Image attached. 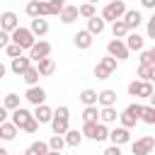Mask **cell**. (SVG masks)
<instances>
[{"label":"cell","mask_w":155,"mask_h":155,"mask_svg":"<svg viewBox=\"0 0 155 155\" xmlns=\"http://www.w3.org/2000/svg\"><path fill=\"white\" fill-rule=\"evenodd\" d=\"M145 29H148V39H155V15L148 19V27Z\"/></svg>","instance_id":"obj_42"},{"label":"cell","mask_w":155,"mask_h":155,"mask_svg":"<svg viewBox=\"0 0 155 155\" xmlns=\"http://www.w3.org/2000/svg\"><path fill=\"white\" fill-rule=\"evenodd\" d=\"M0 140H2V133H0Z\"/></svg>","instance_id":"obj_54"},{"label":"cell","mask_w":155,"mask_h":155,"mask_svg":"<svg viewBox=\"0 0 155 155\" xmlns=\"http://www.w3.org/2000/svg\"><path fill=\"white\" fill-rule=\"evenodd\" d=\"M2 107H5L7 111H15V109H19V94H15V92L5 94V97H2Z\"/></svg>","instance_id":"obj_30"},{"label":"cell","mask_w":155,"mask_h":155,"mask_svg":"<svg viewBox=\"0 0 155 155\" xmlns=\"http://www.w3.org/2000/svg\"><path fill=\"white\" fill-rule=\"evenodd\" d=\"M111 34H114V39H119V41H124V39L128 36V29H126V24H124L121 19H116V22L111 24Z\"/></svg>","instance_id":"obj_28"},{"label":"cell","mask_w":155,"mask_h":155,"mask_svg":"<svg viewBox=\"0 0 155 155\" xmlns=\"http://www.w3.org/2000/svg\"><path fill=\"white\" fill-rule=\"evenodd\" d=\"M34 119V114L29 111V109H24V107H19V109H15L12 111V124L17 126V131H24L27 128V124Z\"/></svg>","instance_id":"obj_9"},{"label":"cell","mask_w":155,"mask_h":155,"mask_svg":"<svg viewBox=\"0 0 155 155\" xmlns=\"http://www.w3.org/2000/svg\"><path fill=\"white\" fill-rule=\"evenodd\" d=\"M109 140H111V145H126L128 140H131V133L124 128V126H116V128H111L109 131Z\"/></svg>","instance_id":"obj_12"},{"label":"cell","mask_w":155,"mask_h":155,"mask_svg":"<svg viewBox=\"0 0 155 155\" xmlns=\"http://www.w3.org/2000/svg\"><path fill=\"white\" fill-rule=\"evenodd\" d=\"M48 153V145L44 143V140H34L27 150H24V155H46Z\"/></svg>","instance_id":"obj_27"},{"label":"cell","mask_w":155,"mask_h":155,"mask_svg":"<svg viewBox=\"0 0 155 155\" xmlns=\"http://www.w3.org/2000/svg\"><path fill=\"white\" fill-rule=\"evenodd\" d=\"M7 46H10V34L0 29V48H7Z\"/></svg>","instance_id":"obj_43"},{"label":"cell","mask_w":155,"mask_h":155,"mask_svg":"<svg viewBox=\"0 0 155 155\" xmlns=\"http://www.w3.org/2000/svg\"><path fill=\"white\" fill-rule=\"evenodd\" d=\"M58 17H61V22H63V24H73V22L80 17L78 5H65V7H63V12H61Z\"/></svg>","instance_id":"obj_18"},{"label":"cell","mask_w":155,"mask_h":155,"mask_svg":"<svg viewBox=\"0 0 155 155\" xmlns=\"http://www.w3.org/2000/svg\"><path fill=\"white\" fill-rule=\"evenodd\" d=\"M94 133H97V124H85L82 126V138H92L94 140Z\"/></svg>","instance_id":"obj_38"},{"label":"cell","mask_w":155,"mask_h":155,"mask_svg":"<svg viewBox=\"0 0 155 155\" xmlns=\"http://www.w3.org/2000/svg\"><path fill=\"white\" fill-rule=\"evenodd\" d=\"M148 56H150V65H155V46L148 48Z\"/></svg>","instance_id":"obj_48"},{"label":"cell","mask_w":155,"mask_h":155,"mask_svg":"<svg viewBox=\"0 0 155 155\" xmlns=\"http://www.w3.org/2000/svg\"><path fill=\"white\" fill-rule=\"evenodd\" d=\"M51 128H53V136H65V133L70 131V109H68L65 104H61V107L53 111Z\"/></svg>","instance_id":"obj_1"},{"label":"cell","mask_w":155,"mask_h":155,"mask_svg":"<svg viewBox=\"0 0 155 155\" xmlns=\"http://www.w3.org/2000/svg\"><path fill=\"white\" fill-rule=\"evenodd\" d=\"M82 121H85V124H99V109H97V107H85Z\"/></svg>","instance_id":"obj_31"},{"label":"cell","mask_w":155,"mask_h":155,"mask_svg":"<svg viewBox=\"0 0 155 155\" xmlns=\"http://www.w3.org/2000/svg\"><path fill=\"white\" fill-rule=\"evenodd\" d=\"M109 138V128L104 126V124H97V133H94V140L99 143V140H107Z\"/></svg>","instance_id":"obj_35"},{"label":"cell","mask_w":155,"mask_h":155,"mask_svg":"<svg viewBox=\"0 0 155 155\" xmlns=\"http://www.w3.org/2000/svg\"><path fill=\"white\" fill-rule=\"evenodd\" d=\"M78 12H80V17H85V19H92V17H97V10H94V5H92V2L78 5Z\"/></svg>","instance_id":"obj_33"},{"label":"cell","mask_w":155,"mask_h":155,"mask_svg":"<svg viewBox=\"0 0 155 155\" xmlns=\"http://www.w3.org/2000/svg\"><path fill=\"white\" fill-rule=\"evenodd\" d=\"M140 121L143 124H148V126H155V107H143V111H140Z\"/></svg>","instance_id":"obj_32"},{"label":"cell","mask_w":155,"mask_h":155,"mask_svg":"<svg viewBox=\"0 0 155 155\" xmlns=\"http://www.w3.org/2000/svg\"><path fill=\"white\" fill-rule=\"evenodd\" d=\"M10 41L15 44V46H19L22 51H29L34 44H36V39H34V34L29 31V27H17L12 34H10Z\"/></svg>","instance_id":"obj_3"},{"label":"cell","mask_w":155,"mask_h":155,"mask_svg":"<svg viewBox=\"0 0 155 155\" xmlns=\"http://www.w3.org/2000/svg\"><path fill=\"white\" fill-rule=\"evenodd\" d=\"M46 155H61V153H56V150H48V153H46Z\"/></svg>","instance_id":"obj_52"},{"label":"cell","mask_w":155,"mask_h":155,"mask_svg":"<svg viewBox=\"0 0 155 155\" xmlns=\"http://www.w3.org/2000/svg\"><path fill=\"white\" fill-rule=\"evenodd\" d=\"M124 24H126V29L128 31H136L138 27H140V22H143V15L138 12V10H126V15H124V19H121Z\"/></svg>","instance_id":"obj_13"},{"label":"cell","mask_w":155,"mask_h":155,"mask_svg":"<svg viewBox=\"0 0 155 155\" xmlns=\"http://www.w3.org/2000/svg\"><path fill=\"white\" fill-rule=\"evenodd\" d=\"M29 31L34 34V39L36 36H44V34H48V22L46 19H31V24H29Z\"/></svg>","instance_id":"obj_20"},{"label":"cell","mask_w":155,"mask_h":155,"mask_svg":"<svg viewBox=\"0 0 155 155\" xmlns=\"http://www.w3.org/2000/svg\"><path fill=\"white\" fill-rule=\"evenodd\" d=\"M124 44H126L128 53H131V51H143V44H145V39H143L138 31H128V36L124 39Z\"/></svg>","instance_id":"obj_15"},{"label":"cell","mask_w":155,"mask_h":155,"mask_svg":"<svg viewBox=\"0 0 155 155\" xmlns=\"http://www.w3.org/2000/svg\"><path fill=\"white\" fill-rule=\"evenodd\" d=\"M97 94H99V92H94V90H82L78 99H80L85 107H97Z\"/></svg>","instance_id":"obj_25"},{"label":"cell","mask_w":155,"mask_h":155,"mask_svg":"<svg viewBox=\"0 0 155 155\" xmlns=\"http://www.w3.org/2000/svg\"><path fill=\"white\" fill-rule=\"evenodd\" d=\"M46 145H48V150H56V153H61V150L65 148V140H63V136H51Z\"/></svg>","instance_id":"obj_34"},{"label":"cell","mask_w":155,"mask_h":155,"mask_svg":"<svg viewBox=\"0 0 155 155\" xmlns=\"http://www.w3.org/2000/svg\"><path fill=\"white\" fill-rule=\"evenodd\" d=\"M0 155H10V153H7V150H5V148H0Z\"/></svg>","instance_id":"obj_53"},{"label":"cell","mask_w":155,"mask_h":155,"mask_svg":"<svg viewBox=\"0 0 155 155\" xmlns=\"http://www.w3.org/2000/svg\"><path fill=\"white\" fill-rule=\"evenodd\" d=\"M109 75H111V73H109V70H107L104 65H99V63L94 65V78H97V80H107Z\"/></svg>","instance_id":"obj_39"},{"label":"cell","mask_w":155,"mask_h":155,"mask_svg":"<svg viewBox=\"0 0 155 155\" xmlns=\"http://www.w3.org/2000/svg\"><path fill=\"white\" fill-rule=\"evenodd\" d=\"M44 58H51V44L48 41H36L31 48H29V61L39 63Z\"/></svg>","instance_id":"obj_5"},{"label":"cell","mask_w":155,"mask_h":155,"mask_svg":"<svg viewBox=\"0 0 155 155\" xmlns=\"http://www.w3.org/2000/svg\"><path fill=\"white\" fill-rule=\"evenodd\" d=\"M63 7H65V2H63V0H51V2H48L51 15H61V12H63Z\"/></svg>","instance_id":"obj_36"},{"label":"cell","mask_w":155,"mask_h":155,"mask_svg":"<svg viewBox=\"0 0 155 155\" xmlns=\"http://www.w3.org/2000/svg\"><path fill=\"white\" fill-rule=\"evenodd\" d=\"M150 68H153V65H138V78H140V82H148V78H150Z\"/></svg>","instance_id":"obj_41"},{"label":"cell","mask_w":155,"mask_h":155,"mask_svg":"<svg viewBox=\"0 0 155 155\" xmlns=\"http://www.w3.org/2000/svg\"><path fill=\"white\" fill-rule=\"evenodd\" d=\"M104 27H107V24H104L102 17H92V19H87V31H90L92 36H94V34H102Z\"/></svg>","instance_id":"obj_24"},{"label":"cell","mask_w":155,"mask_h":155,"mask_svg":"<svg viewBox=\"0 0 155 155\" xmlns=\"http://www.w3.org/2000/svg\"><path fill=\"white\" fill-rule=\"evenodd\" d=\"M107 56H111L114 61H126V58H128V48H126L124 41L111 39V41L107 44Z\"/></svg>","instance_id":"obj_6"},{"label":"cell","mask_w":155,"mask_h":155,"mask_svg":"<svg viewBox=\"0 0 155 155\" xmlns=\"http://www.w3.org/2000/svg\"><path fill=\"white\" fill-rule=\"evenodd\" d=\"M0 133H2V140H15V138H17V126H15L12 121H5V124L0 126Z\"/></svg>","instance_id":"obj_26"},{"label":"cell","mask_w":155,"mask_h":155,"mask_svg":"<svg viewBox=\"0 0 155 155\" xmlns=\"http://www.w3.org/2000/svg\"><path fill=\"white\" fill-rule=\"evenodd\" d=\"M116 119H119V114H116V107H107V109H99V124L109 126V124H114Z\"/></svg>","instance_id":"obj_21"},{"label":"cell","mask_w":155,"mask_h":155,"mask_svg":"<svg viewBox=\"0 0 155 155\" xmlns=\"http://www.w3.org/2000/svg\"><path fill=\"white\" fill-rule=\"evenodd\" d=\"M17 27H19V19H17V15H15L12 10H7V12H2V15H0V29H2V31L12 34Z\"/></svg>","instance_id":"obj_11"},{"label":"cell","mask_w":155,"mask_h":155,"mask_svg":"<svg viewBox=\"0 0 155 155\" xmlns=\"http://www.w3.org/2000/svg\"><path fill=\"white\" fill-rule=\"evenodd\" d=\"M24 99L29 102V104H34V107H41L44 102H46V90L44 87H29L27 92H24Z\"/></svg>","instance_id":"obj_10"},{"label":"cell","mask_w":155,"mask_h":155,"mask_svg":"<svg viewBox=\"0 0 155 155\" xmlns=\"http://www.w3.org/2000/svg\"><path fill=\"white\" fill-rule=\"evenodd\" d=\"M148 82H150V85H153V82H155V65H153V68H150V78H148Z\"/></svg>","instance_id":"obj_49"},{"label":"cell","mask_w":155,"mask_h":155,"mask_svg":"<svg viewBox=\"0 0 155 155\" xmlns=\"http://www.w3.org/2000/svg\"><path fill=\"white\" fill-rule=\"evenodd\" d=\"M99 65H104L109 73H114V70H116V61H114L111 56H104V58H99Z\"/></svg>","instance_id":"obj_37"},{"label":"cell","mask_w":155,"mask_h":155,"mask_svg":"<svg viewBox=\"0 0 155 155\" xmlns=\"http://www.w3.org/2000/svg\"><path fill=\"white\" fill-rule=\"evenodd\" d=\"M51 119H53V109H51V107L41 104V107L34 109V121H36L39 126H41V124H51Z\"/></svg>","instance_id":"obj_16"},{"label":"cell","mask_w":155,"mask_h":155,"mask_svg":"<svg viewBox=\"0 0 155 155\" xmlns=\"http://www.w3.org/2000/svg\"><path fill=\"white\" fill-rule=\"evenodd\" d=\"M5 53H7L10 58H19V56H22V48H19V46H15V44L10 41V46L5 48Z\"/></svg>","instance_id":"obj_40"},{"label":"cell","mask_w":155,"mask_h":155,"mask_svg":"<svg viewBox=\"0 0 155 155\" xmlns=\"http://www.w3.org/2000/svg\"><path fill=\"white\" fill-rule=\"evenodd\" d=\"M97 104H102V109L114 107V104H116V92H114V90H102V92L97 94Z\"/></svg>","instance_id":"obj_19"},{"label":"cell","mask_w":155,"mask_h":155,"mask_svg":"<svg viewBox=\"0 0 155 155\" xmlns=\"http://www.w3.org/2000/svg\"><path fill=\"white\" fill-rule=\"evenodd\" d=\"M5 73H7V68H5V65H2V63H0V80H2V78H5Z\"/></svg>","instance_id":"obj_50"},{"label":"cell","mask_w":155,"mask_h":155,"mask_svg":"<svg viewBox=\"0 0 155 155\" xmlns=\"http://www.w3.org/2000/svg\"><path fill=\"white\" fill-rule=\"evenodd\" d=\"M143 7H148V10H155V0H143Z\"/></svg>","instance_id":"obj_47"},{"label":"cell","mask_w":155,"mask_h":155,"mask_svg":"<svg viewBox=\"0 0 155 155\" xmlns=\"http://www.w3.org/2000/svg\"><path fill=\"white\" fill-rule=\"evenodd\" d=\"M150 107H155V92L150 94Z\"/></svg>","instance_id":"obj_51"},{"label":"cell","mask_w":155,"mask_h":155,"mask_svg":"<svg viewBox=\"0 0 155 155\" xmlns=\"http://www.w3.org/2000/svg\"><path fill=\"white\" fill-rule=\"evenodd\" d=\"M92 34L87 31V29H82V31H78L75 36H73V44H75V48H80V51H87L90 46H92Z\"/></svg>","instance_id":"obj_14"},{"label":"cell","mask_w":155,"mask_h":155,"mask_svg":"<svg viewBox=\"0 0 155 155\" xmlns=\"http://www.w3.org/2000/svg\"><path fill=\"white\" fill-rule=\"evenodd\" d=\"M153 148H155V138L153 136H140V138H136L131 143V153L133 155H150Z\"/></svg>","instance_id":"obj_4"},{"label":"cell","mask_w":155,"mask_h":155,"mask_svg":"<svg viewBox=\"0 0 155 155\" xmlns=\"http://www.w3.org/2000/svg\"><path fill=\"white\" fill-rule=\"evenodd\" d=\"M155 90H153V85L150 82H140V80H133L131 85H128V94L131 97H143V99H150V94H153Z\"/></svg>","instance_id":"obj_7"},{"label":"cell","mask_w":155,"mask_h":155,"mask_svg":"<svg viewBox=\"0 0 155 155\" xmlns=\"http://www.w3.org/2000/svg\"><path fill=\"white\" fill-rule=\"evenodd\" d=\"M126 2L124 0H111V2H107L104 5V10H102V19H104V24L107 22H116V19H124V15H126Z\"/></svg>","instance_id":"obj_2"},{"label":"cell","mask_w":155,"mask_h":155,"mask_svg":"<svg viewBox=\"0 0 155 155\" xmlns=\"http://www.w3.org/2000/svg\"><path fill=\"white\" fill-rule=\"evenodd\" d=\"M102 155H121V148H119V145H109Z\"/></svg>","instance_id":"obj_44"},{"label":"cell","mask_w":155,"mask_h":155,"mask_svg":"<svg viewBox=\"0 0 155 155\" xmlns=\"http://www.w3.org/2000/svg\"><path fill=\"white\" fill-rule=\"evenodd\" d=\"M24 131H27V133H36V131H39V124H36V121L31 119V121L27 124V128H24Z\"/></svg>","instance_id":"obj_45"},{"label":"cell","mask_w":155,"mask_h":155,"mask_svg":"<svg viewBox=\"0 0 155 155\" xmlns=\"http://www.w3.org/2000/svg\"><path fill=\"white\" fill-rule=\"evenodd\" d=\"M12 73L15 75H24L29 68H31V61H29V56H19V58H12Z\"/></svg>","instance_id":"obj_17"},{"label":"cell","mask_w":155,"mask_h":155,"mask_svg":"<svg viewBox=\"0 0 155 155\" xmlns=\"http://www.w3.org/2000/svg\"><path fill=\"white\" fill-rule=\"evenodd\" d=\"M39 78H41V75H39L36 65H31V68H29V70H27V73L22 75V80H24V82H27L29 87H36V85H39Z\"/></svg>","instance_id":"obj_29"},{"label":"cell","mask_w":155,"mask_h":155,"mask_svg":"<svg viewBox=\"0 0 155 155\" xmlns=\"http://www.w3.org/2000/svg\"><path fill=\"white\" fill-rule=\"evenodd\" d=\"M27 15L31 17V19H44L46 15H51V10H48V2H39V0H31V2H27Z\"/></svg>","instance_id":"obj_8"},{"label":"cell","mask_w":155,"mask_h":155,"mask_svg":"<svg viewBox=\"0 0 155 155\" xmlns=\"http://www.w3.org/2000/svg\"><path fill=\"white\" fill-rule=\"evenodd\" d=\"M5 121H7V109H5L2 104H0V126H2Z\"/></svg>","instance_id":"obj_46"},{"label":"cell","mask_w":155,"mask_h":155,"mask_svg":"<svg viewBox=\"0 0 155 155\" xmlns=\"http://www.w3.org/2000/svg\"><path fill=\"white\" fill-rule=\"evenodd\" d=\"M63 140H65V145H70V148H78V145L82 143V131H75V128H70V131L63 136Z\"/></svg>","instance_id":"obj_23"},{"label":"cell","mask_w":155,"mask_h":155,"mask_svg":"<svg viewBox=\"0 0 155 155\" xmlns=\"http://www.w3.org/2000/svg\"><path fill=\"white\" fill-rule=\"evenodd\" d=\"M36 70H39V75L48 78V75L56 70V61H53V58H44V61H39V63H36Z\"/></svg>","instance_id":"obj_22"}]
</instances>
